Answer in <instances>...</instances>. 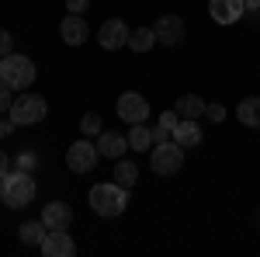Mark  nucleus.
Returning <instances> with one entry per match:
<instances>
[{
	"mask_svg": "<svg viewBox=\"0 0 260 257\" xmlns=\"http://www.w3.org/2000/svg\"><path fill=\"white\" fill-rule=\"evenodd\" d=\"M35 195H39V184H35V174L28 170H7L0 178V202L7 209H24L35 202Z\"/></svg>",
	"mask_w": 260,
	"mask_h": 257,
	"instance_id": "1",
	"label": "nucleus"
},
{
	"mask_svg": "<svg viewBox=\"0 0 260 257\" xmlns=\"http://www.w3.org/2000/svg\"><path fill=\"white\" fill-rule=\"evenodd\" d=\"M87 198H90V209L104 219H115L128 209V188H121L118 181H101V184H94Z\"/></svg>",
	"mask_w": 260,
	"mask_h": 257,
	"instance_id": "2",
	"label": "nucleus"
},
{
	"mask_svg": "<svg viewBox=\"0 0 260 257\" xmlns=\"http://www.w3.org/2000/svg\"><path fill=\"white\" fill-rule=\"evenodd\" d=\"M0 80L11 87V91H28L35 83V63L21 52H7L0 60Z\"/></svg>",
	"mask_w": 260,
	"mask_h": 257,
	"instance_id": "3",
	"label": "nucleus"
},
{
	"mask_svg": "<svg viewBox=\"0 0 260 257\" xmlns=\"http://www.w3.org/2000/svg\"><path fill=\"white\" fill-rule=\"evenodd\" d=\"M149 167H153V174H160V178H174L180 167H184V146H177L174 139L156 142L153 153H149Z\"/></svg>",
	"mask_w": 260,
	"mask_h": 257,
	"instance_id": "4",
	"label": "nucleus"
},
{
	"mask_svg": "<svg viewBox=\"0 0 260 257\" xmlns=\"http://www.w3.org/2000/svg\"><path fill=\"white\" fill-rule=\"evenodd\" d=\"M49 115V101L42 94H18L11 104V122L14 125H39Z\"/></svg>",
	"mask_w": 260,
	"mask_h": 257,
	"instance_id": "5",
	"label": "nucleus"
},
{
	"mask_svg": "<svg viewBox=\"0 0 260 257\" xmlns=\"http://www.w3.org/2000/svg\"><path fill=\"white\" fill-rule=\"evenodd\" d=\"M98 160H101L98 142H90L87 136L77 139V142H73V146L66 150V167H70L73 174H90V170L98 167Z\"/></svg>",
	"mask_w": 260,
	"mask_h": 257,
	"instance_id": "6",
	"label": "nucleus"
},
{
	"mask_svg": "<svg viewBox=\"0 0 260 257\" xmlns=\"http://www.w3.org/2000/svg\"><path fill=\"white\" fill-rule=\"evenodd\" d=\"M115 111H118L121 122L139 125V122L149 119V101L142 98V94H136V91H125V94L118 98V104H115Z\"/></svg>",
	"mask_w": 260,
	"mask_h": 257,
	"instance_id": "7",
	"label": "nucleus"
},
{
	"mask_svg": "<svg viewBox=\"0 0 260 257\" xmlns=\"http://www.w3.org/2000/svg\"><path fill=\"white\" fill-rule=\"evenodd\" d=\"M128 35H132V28H128L121 18H108L98 28V42H101V49H108V52H115V49H121V45H128Z\"/></svg>",
	"mask_w": 260,
	"mask_h": 257,
	"instance_id": "8",
	"label": "nucleus"
},
{
	"mask_svg": "<svg viewBox=\"0 0 260 257\" xmlns=\"http://www.w3.org/2000/svg\"><path fill=\"white\" fill-rule=\"evenodd\" d=\"M39 250H42V257H73L77 254V243H73V237L66 230H49Z\"/></svg>",
	"mask_w": 260,
	"mask_h": 257,
	"instance_id": "9",
	"label": "nucleus"
},
{
	"mask_svg": "<svg viewBox=\"0 0 260 257\" xmlns=\"http://www.w3.org/2000/svg\"><path fill=\"white\" fill-rule=\"evenodd\" d=\"M208 14L215 24H236L246 18V4L243 0H208Z\"/></svg>",
	"mask_w": 260,
	"mask_h": 257,
	"instance_id": "10",
	"label": "nucleus"
},
{
	"mask_svg": "<svg viewBox=\"0 0 260 257\" xmlns=\"http://www.w3.org/2000/svg\"><path fill=\"white\" fill-rule=\"evenodd\" d=\"M153 32H156V42H163V45H180L184 42V21L177 14H160Z\"/></svg>",
	"mask_w": 260,
	"mask_h": 257,
	"instance_id": "11",
	"label": "nucleus"
},
{
	"mask_svg": "<svg viewBox=\"0 0 260 257\" xmlns=\"http://www.w3.org/2000/svg\"><path fill=\"white\" fill-rule=\"evenodd\" d=\"M59 35L66 45H83V42L90 39V24L83 21V14H66L59 21Z\"/></svg>",
	"mask_w": 260,
	"mask_h": 257,
	"instance_id": "12",
	"label": "nucleus"
},
{
	"mask_svg": "<svg viewBox=\"0 0 260 257\" xmlns=\"http://www.w3.org/2000/svg\"><path fill=\"white\" fill-rule=\"evenodd\" d=\"M39 219L49 226V230H70V222H73V209H70L66 202H49V205L42 209Z\"/></svg>",
	"mask_w": 260,
	"mask_h": 257,
	"instance_id": "13",
	"label": "nucleus"
},
{
	"mask_svg": "<svg viewBox=\"0 0 260 257\" xmlns=\"http://www.w3.org/2000/svg\"><path fill=\"white\" fill-rule=\"evenodd\" d=\"M98 150H101V157H108V160H121V153L128 150V136H121V132H101L98 136Z\"/></svg>",
	"mask_w": 260,
	"mask_h": 257,
	"instance_id": "14",
	"label": "nucleus"
},
{
	"mask_svg": "<svg viewBox=\"0 0 260 257\" xmlns=\"http://www.w3.org/2000/svg\"><path fill=\"white\" fill-rule=\"evenodd\" d=\"M170 139H174L177 146H184V150H194V146L201 142V125H198V119H180Z\"/></svg>",
	"mask_w": 260,
	"mask_h": 257,
	"instance_id": "15",
	"label": "nucleus"
},
{
	"mask_svg": "<svg viewBox=\"0 0 260 257\" xmlns=\"http://www.w3.org/2000/svg\"><path fill=\"white\" fill-rule=\"evenodd\" d=\"M236 122L246 129H260V98H243L236 104Z\"/></svg>",
	"mask_w": 260,
	"mask_h": 257,
	"instance_id": "16",
	"label": "nucleus"
},
{
	"mask_svg": "<svg viewBox=\"0 0 260 257\" xmlns=\"http://www.w3.org/2000/svg\"><path fill=\"white\" fill-rule=\"evenodd\" d=\"M45 233H49V226L42 219H28V222H21V230H18L21 243H28V247H42Z\"/></svg>",
	"mask_w": 260,
	"mask_h": 257,
	"instance_id": "17",
	"label": "nucleus"
},
{
	"mask_svg": "<svg viewBox=\"0 0 260 257\" xmlns=\"http://www.w3.org/2000/svg\"><path fill=\"white\" fill-rule=\"evenodd\" d=\"M174 111H177L180 119H205V101L198 94H180Z\"/></svg>",
	"mask_w": 260,
	"mask_h": 257,
	"instance_id": "18",
	"label": "nucleus"
},
{
	"mask_svg": "<svg viewBox=\"0 0 260 257\" xmlns=\"http://www.w3.org/2000/svg\"><path fill=\"white\" fill-rule=\"evenodd\" d=\"M149 146H153V129H146V122L128 125V150H136V153H149Z\"/></svg>",
	"mask_w": 260,
	"mask_h": 257,
	"instance_id": "19",
	"label": "nucleus"
},
{
	"mask_svg": "<svg viewBox=\"0 0 260 257\" xmlns=\"http://www.w3.org/2000/svg\"><path fill=\"white\" fill-rule=\"evenodd\" d=\"M111 178L118 181L121 188H128V191H132V188H136V181H139V167H136L132 160H115V174H111Z\"/></svg>",
	"mask_w": 260,
	"mask_h": 257,
	"instance_id": "20",
	"label": "nucleus"
},
{
	"mask_svg": "<svg viewBox=\"0 0 260 257\" xmlns=\"http://www.w3.org/2000/svg\"><path fill=\"white\" fill-rule=\"evenodd\" d=\"M156 45V32L153 28H132V35H128V49L132 52H149Z\"/></svg>",
	"mask_w": 260,
	"mask_h": 257,
	"instance_id": "21",
	"label": "nucleus"
},
{
	"mask_svg": "<svg viewBox=\"0 0 260 257\" xmlns=\"http://www.w3.org/2000/svg\"><path fill=\"white\" fill-rule=\"evenodd\" d=\"M80 132H83L87 139L101 136V132H104V125H101V115H94V111H87V115L80 119Z\"/></svg>",
	"mask_w": 260,
	"mask_h": 257,
	"instance_id": "22",
	"label": "nucleus"
},
{
	"mask_svg": "<svg viewBox=\"0 0 260 257\" xmlns=\"http://www.w3.org/2000/svg\"><path fill=\"white\" fill-rule=\"evenodd\" d=\"M205 119L212 125H219V122H225V108L222 104H205Z\"/></svg>",
	"mask_w": 260,
	"mask_h": 257,
	"instance_id": "23",
	"label": "nucleus"
},
{
	"mask_svg": "<svg viewBox=\"0 0 260 257\" xmlns=\"http://www.w3.org/2000/svg\"><path fill=\"white\" fill-rule=\"evenodd\" d=\"M177 122H180V115L174 111V108H170V111H163V115H160V122H156V125H163V129H170V136H174V129H177Z\"/></svg>",
	"mask_w": 260,
	"mask_h": 257,
	"instance_id": "24",
	"label": "nucleus"
},
{
	"mask_svg": "<svg viewBox=\"0 0 260 257\" xmlns=\"http://www.w3.org/2000/svg\"><path fill=\"white\" fill-rule=\"evenodd\" d=\"M7 52H14V35H11L7 28H0V60H4Z\"/></svg>",
	"mask_w": 260,
	"mask_h": 257,
	"instance_id": "25",
	"label": "nucleus"
},
{
	"mask_svg": "<svg viewBox=\"0 0 260 257\" xmlns=\"http://www.w3.org/2000/svg\"><path fill=\"white\" fill-rule=\"evenodd\" d=\"M66 11L70 14H87L90 11V0H66Z\"/></svg>",
	"mask_w": 260,
	"mask_h": 257,
	"instance_id": "26",
	"label": "nucleus"
},
{
	"mask_svg": "<svg viewBox=\"0 0 260 257\" xmlns=\"http://www.w3.org/2000/svg\"><path fill=\"white\" fill-rule=\"evenodd\" d=\"M11 104H14V98H11V87L0 80V111H11Z\"/></svg>",
	"mask_w": 260,
	"mask_h": 257,
	"instance_id": "27",
	"label": "nucleus"
},
{
	"mask_svg": "<svg viewBox=\"0 0 260 257\" xmlns=\"http://www.w3.org/2000/svg\"><path fill=\"white\" fill-rule=\"evenodd\" d=\"M35 163H39L35 153H21V157H18V170H28V174H31V170H35Z\"/></svg>",
	"mask_w": 260,
	"mask_h": 257,
	"instance_id": "28",
	"label": "nucleus"
},
{
	"mask_svg": "<svg viewBox=\"0 0 260 257\" xmlns=\"http://www.w3.org/2000/svg\"><path fill=\"white\" fill-rule=\"evenodd\" d=\"M170 139V129H163V125H153V146L156 142H167Z\"/></svg>",
	"mask_w": 260,
	"mask_h": 257,
	"instance_id": "29",
	"label": "nucleus"
},
{
	"mask_svg": "<svg viewBox=\"0 0 260 257\" xmlns=\"http://www.w3.org/2000/svg\"><path fill=\"white\" fill-rule=\"evenodd\" d=\"M7 170H11V157H7V153H4V150H0V178H4V174H7Z\"/></svg>",
	"mask_w": 260,
	"mask_h": 257,
	"instance_id": "30",
	"label": "nucleus"
},
{
	"mask_svg": "<svg viewBox=\"0 0 260 257\" xmlns=\"http://www.w3.org/2000/svg\"><path fill=\"white\" fill-rule=\"evenodd\" d=\"M11 132H14V122H4V119H0V139L11 136Z\"/></svg>",
	"mask_w": 260,
	"mask_h": 257,
	"instance_id": "31",
	"label": "nucleus"
},
{
	"mask_svg": "<svg viewBox=\"0 0 260 257\" xmlns=\"http://www.w3.org/2000/svg\"><path fill=\"white\" fill-rule=\"evenodd\" d=\"M246 4V11H260V0H243Z\"/></svg>",
	"mask_w": 260,
	"mask_h": 257,
	"instance_id": "32",
	"label": "nucleus"
}]
</instances>
